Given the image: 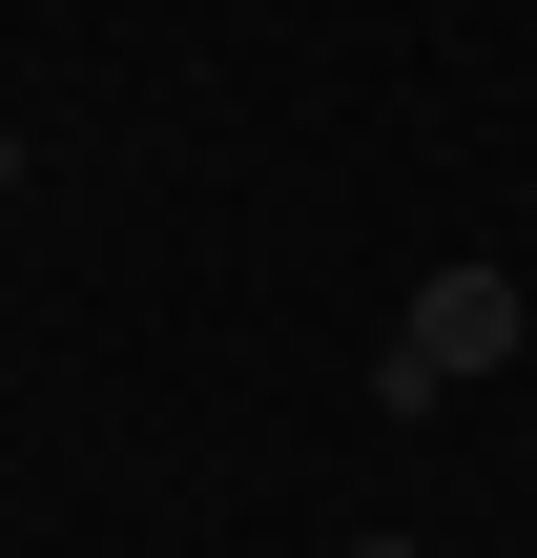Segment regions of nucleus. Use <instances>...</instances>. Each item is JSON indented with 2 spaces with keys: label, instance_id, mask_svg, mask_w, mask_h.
I'll return each mask as SVG.
<instances>
[{
  "label": "nucleus",
  "instance_id": "obj_1",
  "mask_svg": "<svg viewBox=\"0 0 537 558\" xmlns=\"http://www.w3.org/2000/svg\"><path fill=\"white\" fill-rule=\"evenodd\" d=\"M517 269H435V290H414V331H393V352H373V393H393V414H435V393H476V373H517Z\"/></svg>",
  "mask_w": 537,
  "mask_h": 558
},
{
  "label": "nucleus",
  "instance_id": "obj_2",
  "mask_svg": "<svg viewBox=\"0 0 537 558\" xmlns=\"http://www.w3.org/2000/svg\"><path fill=\"white\" fill-rule=\"evenodd\" d=\"M0 186H21V124H0Z\"/></svg>",
  "mask_w": 537,
  "mask_h": 558
},
{
  "label": "nucleus",
  "instance_id": "obj_3",
  "mask_svg": "<svg viewBox=\"0 0 537 558\" xmlns=\"http://www.w3.org/2000/svg\"><path fill=\"white\" fill-rule=\"evenodd\" d=\"M352 558H414V538H352Z\"/></svg>",
  "mask_w": 537,
  "mask_h": 558
}]
</instances>
